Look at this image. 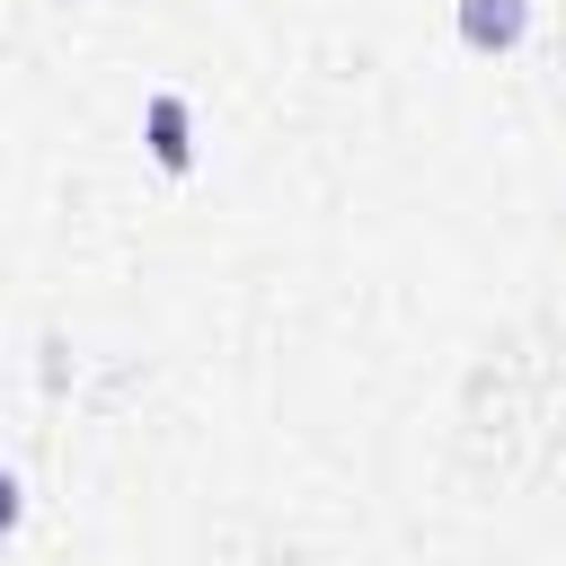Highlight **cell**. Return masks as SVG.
<instances>
[{"mask_svg":"<svg viewBox=\"0 0 566 566\" xmlns=\"http://www.w3.org/2000/svg\"><path fill=\"white\" fill-rule=\"evenodd\" d=\"M18 504H27V495H18V478H9V469H0V531H9V522H18Z\"/></svg>","mask_w":566,"mask_h":566,"instance_id":"obj_3","label":"cell"},{"mask_svg":"<svg viewBox=\"0 0 566 566\" xmlns=\"http://www.w3.org/2000/svg\"><path fill=\"white\" fill-rule=\"evenodd\" d=\"M460 35L478 53H513L531 35V0H460Z\"/></svg>","mask_w":566,"mask_h":566,"instance_id":"obj_1","label":"cell"},{"mask_svg":"<svg viewBox=\"0 0 566 566\" xmlns=\"http://www.w3.org/2000/svg\"><path fill=\"white\" fill-rule=\"evenodd\" d=\"M142 133H150V159H159V168H186V159H195V142H186V97H177V88L150 97Z\"/></svg>","mask_w":566,"mask_h":566,"instance_id":"obj_2","label":"cell"}]
</instances>
